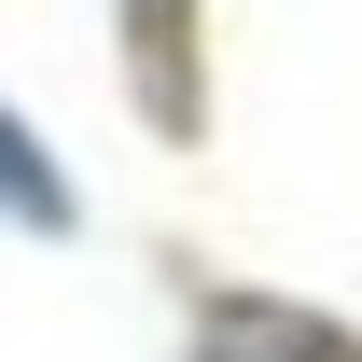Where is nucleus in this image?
<instances>
[{
    "mask_svg": "<svg viewBox=\"0 0 362 362\" xmlns=\"http://www.w3.org/2000/svg\"><path fill=\"white\" fill-rule=\"evenodd\" d=\"M195 362H362V334L320 307H279V293H223L195 320Z\"/></svg>",
    "mask_w": 362,
    "mask_h": 362,
    "instance_id": "f257e3e1",
    "label": "nucleus"
},
{
    "mask_svg": "<svg viewBox=\"0 0 362 362\" xmlns=\"http://www.w3.org/2000/svg\"><path fill=\"white\" fill-rule=\"evenodd\" d=\"M139 28V98L168 112V126H195V70H181V28H195V0H126Z\"/></svg>",
    "mask_w": 362,
    "mask_h": 362,
    "instance_id": "f03ea898",
    "label": "nucleus"
},
{
    "mask_svg": "<svg viewBox=\"0 0 362 362\" xmlns=\"http://www.w3.org/2000/svg\"><path fill=\"white\" fill-rule=\"evenodd\" d=\"M0 223H28V237H56V223H70V181H56V153L14 126V112H0Z\"/></svg>",
    "mask_w": 362,
    "mask_h": 362,
    "instance_id": "7ed1b4c3",
    "label": "nucleus"
}]
</instances>
